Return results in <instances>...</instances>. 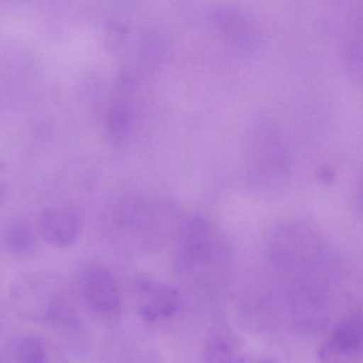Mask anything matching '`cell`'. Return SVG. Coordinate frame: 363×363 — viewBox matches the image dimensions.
I'll list each match as a JSON object with an SVG mask.
<instances>
[{
  "instance_id": "3",
  "label": "cell",
  "mask_w": 363,
  "mask_h": 363,
  "mask_svg": "<svg viewBox=\"0 0 363 363\" xmlns=\"http://www.w3.org/2000/svg\"><path fill=\"white\" fill-rule=\"evenodd\" d=\"M12 296L25 318L61 328L77 327L75 301L63 278L39 273L27 275L14 286Z\"/></svg>"
},
{
  "instance_id": "6",
  "label": "cell",
  "mask_w": 363,
  "mask_h": 363,
  "mask_svg": "<svg viewBox=\"0 0 363 363\" xmlns=\"http://www.w3.org/2000/svg\"><path fill=\"white\" fill-rule=\"evenodd\" d=\"M362 352V320L354 314L344 320L318 350L320 363H357Z\"/></svg>"
},
{
  "instance_id": "5",
  "label": "cell",
  "mask_w": 363,
  "mask_h": 363,
  "mask_svg": "<svg viewBox=\"0 0 363 363\" xmlns=\"http://www.w3.org/2000/svg\"><path fill=\"white\" fill-rule=\"evenodd\" d=\"M84 216L77 207L67 203L50 206L39 218V233L44 241L57 248L75 245L82 235Z\"/></svg>"
},
{
  "instance_id": "9",
  "label": "cell",
  "mask_w": 363,
  "mask_h": 363,
  "mask_svg": "<svg viewBox=\"0 0 363 363\" xmlns=\"http://www.w3.org/2000/svg\"><path fill=\"white\" fill-rule=\"evenodd\" d=\"M213 18L222 33L242 52H252L258 45V30L252 21L241 11L230 8L220 9Z\"/></svg>"
},
{
  "instance_id": "1",
  "label": "cell",
  "mask_w": 363,
  "mask_h": 363,
  "mask_svg": "<svg viewBox=\"0 0 363 363\" xmlns=\"http://www.w3.org/2000/svg\"><path fill=\"white\" fill-rule=\"evenodd\" d=\"M244 169L248 186L259 196H277L289 186L292 152L273 123L259 121L250 127L244 146Z\"/></svg>"
},
{
  "instance_id": "11",
  "label": "cell",
  "mask_w": 363,
  "mask_h": 363,
  "mask_svg": "<svg viewBox=\"0 0 363 363\" xmlns=\"http://www.w3.org/2000/svg\"><path fill=\"white\" fill-rule=\"evenodd\" d=\"M35 248V233L24 218L8 222L0 230V250L14 258H25Z\"/></svg>"
},
{
  "instance_id": "4",
  "label": "cell",
  "mask_w": 363,
  "mask_h": 363,
  "mask_svg": "<svg viewBox=\"0 0 363 363\" xmlns=\"http://www.w3.org/2000/svg\"><path fill=\"white\" fill-rule=\"evenodd\" d=\"M80 292L91 313L106 320L118 318L121 311L120 286L109 269L99 267L86 269L80 280Z\"/></svg>"
},
{
  "instance_id": "10",
  "label": "cell",
  "mask_w": 363,
  "mask_h": 363,
  "mask_svg": "<svg viewBox=\"0 0 363 363\" xmlns=\"http://www.w3.org/2000/svg\"><path fill=\"white\" fill-rule=\"evenodd\" d=\"M222 323L211 330L205 350L203 363H248L230 331Z\"/></svg>"
},
{
  "instance_id": "7",
  "label": "cell",
  "mask_w": 363,
  "mask_h": 363,
  "mask_svg": "<svg viewBox=\"0 0 363 363\" xmlns=\"http://www.w3.org/2000/svg\"><path fill=\"white\" fill-rule=\"evenodd\" d=\"M140 316L146 322L171 318L180 303V294L173 286L142 278L138 282Z\"/></svg>"
},
{
  "instance_id": "12",
  "label": "cell",
  "mask_w": 363,
  "mask_h": 363,
  "mask_svg": "<svg viewBox=\"0 0 363 363\" xmlns=\"http://www.w3.org/2000/svg\"><path fill=\"white\" fill-rule=\"evenodd\" d=\"M8 197V186L3 182V180H0V207L5 203V201H7Z\"/></svg>"
},
{
  "instance_id": "8",
  "label": "cell",
  "mask_w": 363,
  "mask_h": 363,
  "mask_svg": "<svg viewBox=\"0 0 363 363\" xmlns=\"http://www.w3.org/2000/svg\"><path fill=\"white\" fill-rule=\"evenodd\" d=\"M129 86V78L123 77L118 94L112 99L106 116V131L110 143L116 148L128 145L135 127L133 105L128 94H125Z\"/></svg>"
},
{
  "instance_id": "2",
  "label": "cell",
  "mask_w": 363,
  "mask_h": 363,
  "mask_svg": "<svg viewBox=\"0 0 363 363\" xmlns=\"http://www.w3.org/2000/svg\"><path fill=\"white\" fill-rule=\"evenodd\" d=\"M111 218L118 228L145 245H158L177 235L182 223L179 209L169 199L135 193L114 199Z\"/></svg>"
}]
</instances>
